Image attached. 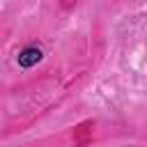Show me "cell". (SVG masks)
<instances>
[{"label": "cell", "mask_w": 147, "mask_h": 147, "mask_svg": "<svg viewBox=\"0 0 147 147\" xmlns=\"http://www.w3.org/2000/svg\"><path fill=\"white\" fill-rule=\"evenodd\" d=\"M41 57H44L41 48H37V46H25V48H21V51H18L16 62H18V67L30 69V67H34L37 62H41Z\"/></svg>", "instance_id": "cell-1"}]
</instances>
